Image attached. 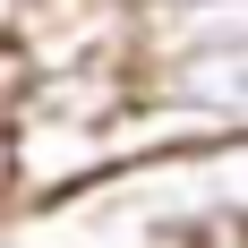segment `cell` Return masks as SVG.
I'll return each mask as SVG.
<instances>
[]
</instances>
